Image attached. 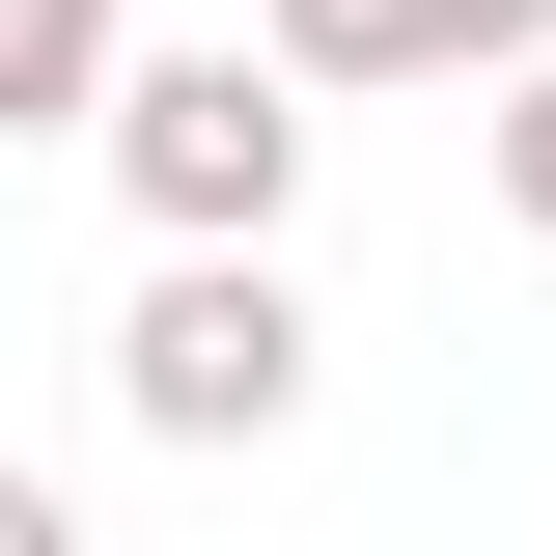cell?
I'll list each match as a JSON object with an SVG mask.
<instances>
[{
  "mask_svg": "<svg viewBox=\"0 0 556 556\" xmlns=\"http://www.w3.org/2000/svg\"><path fill=\"white\" fill-rule=\"evenodd\" d=\"M306 84H501V56H556V0H251Z\"/></svg>",
  "mask_w": 556,
  "mask_h": 556,
  "instance_id": "cell-3",
  "label": "cell"
},
{
  "mask_svg": "<svg viewBox=\"0 0 556 556\" xmlns=\"http://www.w3.org/2000/svg\"><path fill=\"white\" fill-rule=\"evenodd\" d=\"M473 167H501V223L556 251V56H501V84H473Z\"/></svg>",
  "mask_w": 556,
  "mask_h": 556,
  "instance_id": "cell-5",
  "label": "cell"
},
{
  "mask_svg": "<svg viewBox=\"0 0 556 556\" xmlns=\"http://www.w3.org/2000/svg\"><path fill=\"white\" fill-rule=\"evenodd\" d=\"M0 556H84V501H56V473H0Z\"/></svg>",
  "mask_w": 556,
  "mask_h": 556,
  "instance_id": "cell-6",
  "label": "cell"
},
{
  "mask_svg": "<svg viewBox=\"0 0 556 556\" xmlns=\"http://www.w3.org/2000/svg\"><path fill=\"white\" fill-rule=\"evenodd\" d=\"M306 112H334V84L278 56V28H167V56H112V195L139 223H306Z\"/></svg>",
  "mask_w": 556,
  "mask_h": 556,
  "instance_id": "cell-2",
  "label": "cell"
},
{
  "mask_svg": "<svg viewBox=\"0 0 556 556\" xmlns=\"http://www.w3.org/2000/svg\"><path fill=\"white\" fill-rule=\"evenodd\" d=\"M306 278H278V223H167V278L112 306V417L139 445H195V473H251L278 417H306Z\"/></svg>",
  "mask_w": 556,
  "mask_h": 556,
  "instance_id": "cell-1",
  "label": "cell"
},
{
  "mask_svg": "<svg viewBox=\"0 0 556 556\" xmlns=\"http://www.w3.org/2000/svg\"><path fill=\"white\" fill-rule=\"evenodd\" d=\"M112 56H139V0H0V139H84Z\"/></svg>",
  "mask_w": 556,
  "mask_h": 556,
  "instance_id": "cell-4",
  "label": "cell"
}]
</instances>
